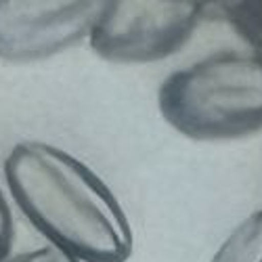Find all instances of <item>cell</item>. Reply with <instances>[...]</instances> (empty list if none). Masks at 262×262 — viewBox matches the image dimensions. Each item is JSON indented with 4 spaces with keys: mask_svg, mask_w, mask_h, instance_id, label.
Segmentation results:
<instances>
[{
    "mask_svg": "<svg viewBox=\"0 0 262 262\" xmlns=\"http://www.w3.org/2000/svg\"><path fill=\"white\" fill-rule=\"evenodd\" d=\"M17 208L49 246L78 262H126L130 218L95 170L45 141H19L3 164Z\"/></svg>",
    "mask_w": 262,
    "mask_h": 262,
    "instance_id": "6da1fadb",
    "label": "cell"
},
{
    "mask_svg": "<svg viewBox=\"0 0 262 262\" xmlns=\"http://www.w3.org/2000/svg\"><path fill=\"white\" fill-rule=\"evenodd\" d=\"M160 114L193 141H231L262 130V59L218 51L174 70L160 84Z\"/></svg>",
    "mask_w": 262,
    "mask_h": 262,
    "instance_id": "7a4b0ae2",
    "label": "cell"
},
{
    "mask_svg": "<svg viewBox=\"0 0 262 262\" xmlns=\"http://www.w3.org/2000/svg\"><path fill=\"white\" fill-rule=\"evenodd\" d=\"M204 11L198 0H105L89 45L112 63L162 61L187 45Z\"/></svg>",
    "mask_w": 262,
    "mask_h": 262,
    "instance_id": "3957f363",
    "label": "cell"
},
{
    "mask_svg": "<svg viewBox=\"0 0 262 262\" xmlns=\"http://www.w3.org/2000/svg\"><path fill=\"white\" fill-rule=\"evenodd\" d=\"M99 0H0V59L32 63L89 40Z\"/></svg>",
    "mask_w": 262,
    "mask_h": 262,
    "instance_id": "277c9868",
    "label": "cell"
},
{
    "mask_svg": "<svg viewBox=\"0 0 262 262\" xmlns=\"http://www.w3.org/2000/svg\"><path fill=\"white\" fill-rule=\"evenodd\" d=\"M208 262H262V208L237 223Z\"/></svg>",
    "mask_w": 262,
    "mask_h": 262,
    "instance_id": "5b68a950",
    "label": "cell"
},
{
    "mask_svg": "<svg viewBox=\"0 0 262 262\" xmlns=\"http://www.w3.org/2000/svg\"><path fill=\"white\" fill-rule=\"evenodd\" d=\"M221 7L231 28L250 47V53L262 59V0L225 3Z\"/></svg>",
    "mask_w": 262,
    "mask_h": 262,
    "instance_id": "8992f818",
    "label": "cell"
},
{
    "mask_svg": "<svg viewBox=\"0 0 262 262\" xmlns=\"http://www.w3.org/2000/svg\"><path fill=\"white\" fill-rule=\"evenodd\" d=\"M3 262H78V260L47 244V246H40V248H34V250L11 254Z\"/></svg>",
    "mask_w": 262,
    "mask_h": 262,
    "instance_id": "52a82bcc",
    "label": "cell"
},
{
    "mask_svg": "<svg viewBox=\"0 0 262 262\" xmlns=\"http://www.w3.org/2000/svg\"><path fill=\"white\" fill-rule=\"evenodd\" d=\"M13 242H15V227H13V214L11 206L5 198L3 189H0V262L13 252Z\"/></svg>",
    "mask_w": 262,
    "mask_h": 262,
    "instance_id": "ba28073f",
    "label": "cell"
}]
</instances>
